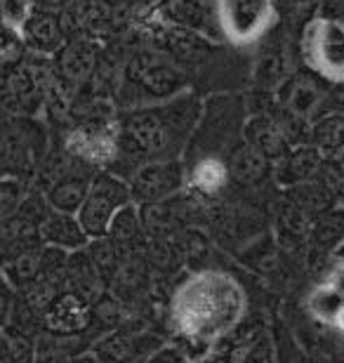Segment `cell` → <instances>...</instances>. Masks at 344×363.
Masks as SVG:
<instances>
[{
	"mask_svg": "<svg viewBox=\"0 0 344 363\" xmlns=\"http://www.w3.org/2000/svg\"><path fill=\"white\" fill-rule=\"evenodd\" d=\"M201 108L203 101L199 94L187 90L163 104L118 111V158L111 165V172L128 179L130 172L144 163L182 158L189 137L201 118Z\"/></svg>",
	"mask_w": 344,
	"mask_h": 363,
	"instance_id": "cell-1",
	"label": "cell"
},
{
	"mask_svg": "<svg viewBox=\"0 0 344 363\" xmlns=\"http://www.w3.org/2000/svg\"><path fill=\"white\" fill-rule=\"evenodd\" d=\"M245 311V297L238 283L226 274L199 272L187 276L174 288L170 300V318L179 340L192 350L208 352L238 328Z\"/></svg>",
	"mask_w": 344,
	"mask_h": 363,
	"instance_id": "cell-2",
	"label": "cell"
},
{
	"mask_svg": "<svg viewBox=\"0 0 344 363\" xmlns=\"http://www.w3.org/2000/svg\"><path fill=\"white\" fill-rule=\"evenodd\" d=\"M189 85L184 71L163 52L151 45H135L123 62L113 101L118 111L163 104L192 90Z\"/></svg>",
	"mask_w": 344,
	"mask_h": 363,
	"instance_id": "cell-3",
	"label": "cell"
},
{
	"mask_svg": "<svg viewBox=\"0 0 344 363\" xmlns=\"http://www.w3.org/2000/svg\"><path fill=\"white\" fill-rule=\"evenodd\" d=\"M248 116L243 94H212L203 101L201 118L196 123L182 161L192 163L199 158H222L226 161L229 151L236 147L243 133V121Z\"/></svg>",
	"mask_w": 344,
	"mask_h": 363,
	"instance_id": "cell-4",
	"label": "cell"
},
{
	"mask_svg": "<svg viewBox=\"0 0 344 363\" xmlns=\"http://www.w3.org/2000/svg\"><path fill=\"white\" fill-rule=\"evenodd\" d=\"M299 60L323 85H344V17L331 10L314 14L299 33Z\"/></svg>",
	"mask_w": 344,
	"mask_h": 363,
	"instance_id": "cell-5",
	"label": "cell"
},
{
	"mask_svg": "<svg viewBox=\"0 0 344 363\" xmlns=\"http://www.w3.org/2000/svg\"><path fill=\"white\" fill-rule=\"evenodd\" d=\"M64 151L92 170H111L118 158L116 116L78 121L64 137Z\"/></svg>",
	"mask_w": 344,
	"mask_h": 363,
	"instance_id": "cell-6",
	"label": "cell"
},
{
	"mask_svg": "<svg viewBox=\"0 0 344 363\" xmlns=\"http://www.w3.org/2000/svg\"><path fill=\"white\" fill-rule=\"evenodd\" d=\"M278 19L272 0H217L219 33L231 45L248 48L267 38Z\"/></svg>",
	"mask_w": 344,
	"mask_h": 363,
	"instance_id": "cell-7",
	"label": "cell"
},
{
	"mask_svg": "<svg viewBox=\"0 0 344 363\" xmlns=\"http://www.w3.org/2000/svg\"><path fill=\"white\" fill-rule=\"evenodd\" d=\"M128 203H133V199H130V189L126 179L111 170L94 172L83 206L76 213L87 238L106 236L109 224H111L116 213L126 208Z\"/></svg>",
	"mask_w": 344,
	"mask_h": 363,
	"instance_id": "cell-8",
	"label": "cell"
},
{
	"mask_svg": "<svg viewBox=\"0 0 344 363\" xmlns=\"http://www.w3.org/2000/svg\"><path fill=\"white\" fill-rule=\"evenodd\" d=\"M101 45L90 38H69L52 55V76L55 92L60 94L64 106L71 104V99L90 83L94 64H97Z\"/></svg>",
	"mask_w": 344,
	"mask_h": 363,
	"instance_id": "cell-9",
	"label": "cell"
},
{
	"mask_svg": "<svg viewBox=\"0 0 344 363\" xmlns=\"http://www.w3.org/2000/svg\"><path fill=\"white\" fill-rule=\"evenodd\" d=\"M128 189L130 199L135 206H146V203H158L187 189V168L182 158H170V161H153L139 165L135 172H130Z\"/></svg>",
	"mask_w": 344,
	"mask_h": 363,
	"instance_id": "cell-10",
	"label": "cell"
},
{
	"mask_svg": "<svg viewBox=\"0 0 344 363\" xmlns=\"http://www.w3.org/2000/svg\"><path fill=\"white\" fill-rule=\"evenodd\" d=\"M274 101L285 111L314 123L331 111V90L306 71H290L272 90Z\"/></svg>",
	"mask_w": 344,
	"mask_h": 363,
	"instance_id": "cell-11",
	"label": "cell"
},
{
	"mask_svg": "<svg viewBox=\"0 0 344 363\" xmlns=\"http://www.w3.org/2000/svg\"><path fill=\"white\" fill-rule=\"evenodd\" d=\"M153 17L163 24L189 28L208 38H222L217 21V0H153Z\"/></svg>",
	"mask_w": 344,
	"mask_h": 363,
	"instance_id": "cell-12",
	"label": "cell"
},
{
	"mask_svg": "<svg viewBox=\"0 0 344 363\" xmlns=\"http://www.w3.org/2000/svg\"><path fill=\"white\" fill-rule=\"evenodd\" d=\"M226 172H229V186H236L243 194L262 191L267 184H274V163H269L250 144H245L243 137L226 156Z\"/></svg>",
	"mask_w": 344,
	"mask_h": 363,
	"instance_id": "cell-13",
	"label": "cell"
},
{
	"mask_svg": "<svg viewBox=\"0 0 344 363\" xmlns=\"http://www.w3.org/2000/svg\"><path fill=\"white\" fill-rule=\"evenodd\" d=\"M245 144L257 151L260 156H265L269 163H276L292 149L288 137L283 135L281 125L269 111H253L245 116L243 121V133H240Z\"/></svg>",
	"mask_w": 344,
	"mask_h": 363,
	"instance_id": "cell-14",
	"label": "cell"
},
{
	"mask_svg": "<svg viewBox=\"0 0 344 363\" xmlns=\"http://www.w3.org/2000/svg\"><path fill=\"white\" fill-rule=\"evenodd\" d=\"M43 328L55 335H83L90 328V302L64 290L43 314Z\"/></svg>",
	"mask_w": 344,
	"mask_h": 363,
	"instance_id": "cell-15",
	"label": "cell"
},
{
	"mask_svg": "<svg viewBox=\"0 0 344 363\" xmlns=\"http://www.w3.org/2000/svg\"><path fill=\"white\" fill-rule=\"evenodd\" d=\"M323 163H326V158L316 147H311V144H297V147H292L281 161L274 163L272 179H274V184L281 189L297 186V184H302V182L316 179L321 175V170H323Z\"/></svg>",
	"mask_w": 344,
	"mask_h": 363,
	"instance_id": "cell-16",
	"label": "cell"
},
{
	"mask_svg": "<svg viewBox=\"0 0 344 363\" xmlns=\"http://www.w3.org/2000/svg\"><path fill=\"white\" fill-rule=\"evenodd\" d=\"M21 40H24V48L35 55H55L67 43V31L62 26L60 12L33 7L31 17L21 26Z\"/></svg>",
	"mask_w": 344,
	"mask_h": 363,
	"instance_id": "cell-17",
	"label": "cell"
},
{
	"mask_svg": "<svg viewBox=\"0 0 344 363\" xmlns=\"http://www.w3.org/2000/svg\"><path fill=\"white\" fill-rule=\"evenodd\" d=\"M311 220L314 217H309L304 210H299L295 203H290L283 196L274 215V234H276L278 245L285 250L306 248V245H309Z\"/></svg>",
	"mask_w": 344,
	"mask_h": 363,
	"instance_id": "cell-18",
	"label": "cell"
},
{
	"mask_svg": "<svg viewBox=\"0 0 344 363\" xmlns=\"http://www.w3.org/2000/svg\"><path fill=\"white\" fill-rule=\"evenodd\" d=\"M40 243L52 245V248H62L67 252L80 250L87 245V234L80 227L76 215H67V213H57V210H50L48 217L43 220L40 229H38Z\"/></svg>",
	"mask_w": 344,
	"mask_h": 363,
	"instance_id": "cell-19",
	"label": "cell"
},
{
	"mask_svg": "<svg viewBox=\"0 0 344 363\" xmlns=\"http://www.w3.org/2000/svg\"><path fill=\"white\" fill-rule=\"evenodd\" d=\"M106 238L113 243V248L118 250L121 257H128V255H133V252L144 250L146 231H144L142 217H139V208L135 203H128L126 208L116 213L111 224H109Z\"/></svg>",
	"mask_w": 344,
	"mask_h": 363,
	"instance_id": "cell-20",
	"label": "cell"
},
{
	"mask_svg": "<svg viewBox=\"0 0 344 363\" xmlns=\"http://www.w3.org/2000/svg\"><path fill=\"white\" fill-rule=\"evenodd\" d=\"M344 243V206H335L311 220L309 248L311 252L331 257Z\"/></svg>",
	"mask_w": 344,
	"mask_h": 363,
	"instance_id": "cell-21",
	"label": "cell"
},
{
	"mask_svg": "<svg viewBox=\"0 0 344 363\" xmlns=\"http://www.w3.org/2000/svg\"><path fill=\"white\" fill-rule=\"evenodd\" d=\"M283 196L290 203H295L299 210H304V213L309 215V217H316L321 213H326V210L340 206L338 199H335V194L331 191V186H328L321 177L302 182V184H297V186L285 189Z\"/></svg>",
	"mask_w": 344,
	"mask_h": 363,
	"instance_id": "cell-22",
	"label": "cell"
},
{
	"mask_svg": "<svg viewBox=\"0 0 344 363\" xmlns=\"http://www.w3.org/2000/svg\"><path fill=\"white\" fill-rule=\"evenodd\" d=\"M309 144L316 147L323 158H333L344 149V111H328L309 128Z\"/></svg>",
	"mask_w": 344,
	"mask_h": 363,
	"instance_id": "cell-23",
	"label": "cell"
},
{
	"mask_svg": "<svg viewBox=\"0 0 344 363\" xmlns=\"http://www.w3.org/2000/svg\"><path fill=\"white\" fill-rule=\"evenodd\" d=\"M92 354L101 363H130L139 357L137 340L130 335L128 330H121V328L106 333V335L92 347Z\"/></svg>",
	"mask_w": 344,
	"mask_h": 363,
	"instance_id": "cell-24",
	"label": "cell"
},
{
	"mask_svg": "<svg viewBox=\"0 0 344 363\" xmlns=\"http://www.w3.org/2000/svg\"><path fill=\"white\" fill-rule=\"evenodd\" d=\"M344 304V293H340L338 288L331 286L328 281H321L318 286H314V290L306 297V309L309 314L321 321L323 325L331 328L333 318L338 316V311L342 309Z\"/></svg>",
	"mask_w": 344,
	"mask_h": 363,
	"instance_id": "cell-25",
	"label": "cell"
},
{
	"mask_svg": "<svg viewBox=\"0 0 344 363\" xmlns=\"http://www.w3.org/2000/svg\"><path fill=\"white\" fill-rule=\"evenodd\" d=\"M85 252H87V257L92 259L94 269H97V274L101 276V281H111L113 274L118 272L121 259H123L118 255V250L113 248V243L109 241L106 236L90 238L87 245H85Z\"/></svg>",
	"mask_w": 344,
	"mask_h": 363,
	"instance_id": "cell-26",
	"label": "cell"
},
{
	"mask_svg": "<svg viewBox=\"0 0 344 363\" xmlns=\"http://www.w3.org/2000/svg\"><path fill=\"white\" fill-rule=\"evenodd\" d=\"M276 14L283 17L288 24H306L314 14H318L323 0H272Z\"/></svg>",
	"mask_w": 344,
	"mask_h": 363,
	"instance_id": "cell-27",
	"label": "cell"
},
{
	"mask_svg": "<svg viewBox=\"0 0 344 363\" xmlns=\"http://www.w3.org/2000/svg\"><path fill=\"white\" fill-rule=\"evenodd\" d=\"M33 0H0V21L21 33V26L33 12Z\"/></svg>",
	"mask_w": 344,
	"mask_h": 363,
	"instance_id": "cell-28",
	"label": "cell"
},
{
	"mask_svg": "<svg viewBox=\"0 0 344 363\" xmlns=\"http://www.w3.org/2000/svg\"><path fill=\"white\" fill-rule=\"evenodd\" d=\"M24 201V184L17 177L0 179V220H7L17 213Z\"/></svg>",
	"mask_w": 344,
	"mask_h": 363,
	"instance_id": "cell-29",
	"label": "cell"
},
{
	"mask_svg": "<svg viewBox=\"0 0 344 363\" xmlns=\"http://www.w3.org/2000/svg\"><path fill=\"white\" fill-rule=\"evenodd\" d=\"M196 361L199 359L194 357V352L184 342L156 347L151 354H146L142 359V363H196Z\"/></svg>",
	"mask_w": 344,
	"mask_h": 363,
	"instance_id": "cell-30",
	"label": "cell"
},
{
	"mask_svg": "<svg viewBox=\"0 0 344 363\" xmlns=\"http://www.w3.org/2000/svg\"><path fill=\"white\" fill-rule=\"evenodd\" d=\"M238 363H276L272 340H269L267 335L257 337L250 347H248V352L243 354V359H240Z\"/></svg>",
	"mask_w": 344,
	"mask_h": 363,
	"instance_id": "cell-31",
	"label": "cell"
},
{
	"mask_svg": "<svg viewBox=\"0 0 344 363\" xmlns=\"http://www.w3.org/2000/svg\"><path fill=\"white\" fill-rule=\"evenodd\" d=\"M21 50H24L21 33L0 21V60H14Z\"/></svg>",
	"mask_w": 344,
	"mask_h": 363,
	"instance_id": "cell-32",
	"label": "cell"
},
{
	"mask_svg": "<svg viewBox=\"0 0 344 363\" xmlns=\"http://www.w3.org/2000/svg\"><path fill=\"white\" fill-rule=\"evenodd\" d=\"M14 288L10 286V281L5 276H0V328H5L12 318V309H14Z\"/></svg>",
	"mask_w": 344,
	"mask_h": 363,
	"instance_id": "cell-33",
	"label": "cell"
},
{
	"mask_svg": "<svg viewBox=\"0 0 344 363\" xmlns=\"http://www.w3.org/2000/svg\"><path fill=\"white\" fill-rule=\"evenodd\" d=\"M0 363H14L10 333H7L5 328H0Z\"/></svg>",
	"mask_w": 344,
	"mask_h": 363,
	"instance_id": "cell-34",
	"label": "cell"
},
{
	"mask_svg": "<svg viewBox=\"0 0 344 363\" xmlns=\"http://www.w3.org/2000/svg\"><path fill=\"white\" fill-rule=\"evenodd\" d=\"M35 7H40V10H50V12H62L67 10L71 5V0H33Z\"/></svg>",
	"mask_w": 344,
	"mask_h": 363,
	"instance_id": "cell-35",
	"label": "cell"
},
{
	"mask_svg": "<svg viewBox=\"0 0 344 363\" xmlns=\"http://www.w3.org/2000/svg\"><path fill=\"white\" fill-rule=\"evenodd\" d=\"M326 165H331V168L338 172V175L344 177V149L340 151V154H335L333 158H326Z\"/></svg>",
	"mask_w": 344,
	"mask_h": 363,
	"instance_id": "cell-36",
	"label": "cell"
},
{
	"mask_svg": "<svg viewBox=\"0 0 344 363\" xmlns=\"http://www.w3.org/2000/svg\"><path fill=\"white\" fill-rule=\"evenodd\" d=\"M331 328H333L335 333H340V335H342V340H344V304H342V309L338 311V316L333 318Z\"/></svg>",
	"mask_w": 344,
	"mask_h": 363,
	"instance_id": "cell-37",
	"label": "cell"
},
{
	"mask_svg": "<svg viewBox=\"0 0 344 363\" xmlns=\"http://www.w3.org/2000/svg\"><path fill=\"white\" fill-rule=\"evenodd\" d=\"M326 3V7L331 12H335V14H340V17H344V0H323Z\"/></svg>",
	"mask_w": 344,
	"mask_h": 363,
	"instance_id": "cell-38",
	"label": "cell"
},
{
	"mask_svg": "<svg viewBox=\"0 0 344 363\" xmlns=\"http://www.w3.org/2000/svg\"><path fill=\"white\" fill-rule=\"evenodd\" d=\"M69 363H101L94 354H80V357H73Z\"/></svg>",
	"mask_w": 344,
	"mask_h": 363,
	"instance_id": "cell-39",
	"label": "cell"
},
{
	"mask_svg": "<svg viewBox=\"0 0 344 363\" xmlns=\"http://www.w3.org/2000/svg\"><path fill=\"white\" fill-rule=\"evenodd\" d=\"M302 363H333V361H326V359H321V357H309V359H304Z\"/></svg>",
	"mask_w": 344,
	"mask_h": 363,
	"instance_id": "cell-40",
	"label": "cell"
}]
</instances>
